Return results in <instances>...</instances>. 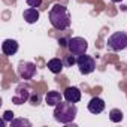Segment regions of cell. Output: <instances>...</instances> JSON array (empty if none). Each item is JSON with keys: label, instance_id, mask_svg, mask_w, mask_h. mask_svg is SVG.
Returning <instances> with one entry per match:
<instances>
[{"label": "cell", "instance_id": "1", "mask_svg": "<svg viewBox=\"0 0 127 127\" xmlns=\"http://www.w3.org/2000/svg\"><path fill=\"white\" fill-rule=\"evenodd\" d=\"M48 17H49L51 26L54 29H57V30H66V29L70 27V23H72L70 12H69V9L64 5H60V3L54 5L49 9Z\"/></svg>", "mask_w": 127, "mask_h": 127}, {"label": "cell", "instance_id": "2", "mask_svg": "<svg viewBox=\"0 0 127 127\" xmlns=\"http://www.w3.org/2000/svg\"><path fill=\"white\" fill-rule=\"evenodd\" d=\"M78 114V108L75 103L70 102H60L57 106H54V118L55 121L61 123V124H70L75 121Z\"/></svg>", "mask_w": 127, "mask_h": 127}, {"label": "cell", "instance_id": "3", "mask_svg": "<svg viewBox=\"0 0 127 127\" xmlns=\"http://www.w3.org/2000/svg\"><path fill=\"white\" fill-rule=\"evenodd\" d=\"M106 46L111 51H115V52L126 49L127 48V33L126 32H115V33H112L108 37Z\"/></svg>", "mask_w": 127, "mask_h": 127}, {"label": "cell", "instance_id": "4", "mask_svg": "<svg viewBox=\"0 0 127 127\" xmlns=\"http://www.w3.org/2000/svg\"><path fill=\"white\" fill-rule=\"evenodd\" d=\"M76 64H78L79 72H81L82 75H90V73L94 72V69H96V60H94L91 55L82 54V55H78Z\"/></svg>", "mask_w": 127, "mask_h": 127}, {"label": "cell", "instance_id": "5", "mask_svg": "<svg viewBox=\"0 0 127 127\" xmlns=\"http://www.w3.org/2000/svg\"><path fill=\"white\" fill-rule=\"evenodd\" d=\"M67 49L73 55H82L88 49V43L84 37H70L67 42Z\"/></svg>", "mask_w": 127, "mask_h": 127}, {"label": "cell", "instance_id": "6", "mask_svg": "<svg viewBox=\"0 0 127 127\" xmlns=\"http://www.w3.org/2000/svg\"><path fill=\"white\" fill-rule=\"evenodd\" d=\"M30 94H32V90L27 84H18L17 85V90H15V94L12 96V103L15 105H23L26 103L29 99H30Z\"/></svg>", "mask_w": 127, "mask_h": 127}, {"label": "cell", "instance_id": "7", "mask_svg": "<svg viewBox=\"0 0 127 127\" xmlns=\"http://www.w3.org/2000/svg\"><path fill=\"white\" fill-rule=\"evenodd\" d=\"M17 72H18L21 79H32L36 75L37 69H36V64L32 61H20Z\"/></svg>", "mask_w": 127, "mask_h": 127}, {"label": "cell", "instance_id": "8", "mask_svg": "<svg viewBox=\"0 0 127 127\" xmlns=\"http://www.w3.org/2000/svg\"><path fill=\"white\" fill-rule=\"evenodd\" d=\"M63 97L70 103H78L81 100V91L78 87H67L64 90V93H63Z\"/></svg>", "mask_w": 127, "mask_h": 127}, {"label": "cell", "instance_id": "9", "mask_svg": "<svg viewBox=\"0 0 127 127\" xmlns=\"http://www.w3.org/2000/svg\"><path fill=\"white\" fill-rule=\"evenodd\" d=\"M87 108H88V111H90L91 114L97 115V114L103 112V109H105V100L96 96V97H93V99H91V100L88 102Z\"/></svg>", "mask_w": 127, "mask_h": 127}, {"label": "cell", "instance_id": "10", "mask_svg": "<svg viewBox=\"0 0 127 127\" xmlns=\"http://www.w3.org/2000/svg\"><path fill=\"white\" fill-rule=\"evenodd\" d=\"M17 51H18V42L15 39H6V40H3V43H2V52L5 55L11 57V55L17 54Z\"/></svg>", "mask_w": 127, "mask_h": 127}, {"label": "cell", "instance_id": "11", "mask_svg": "<svg viewBox=\"0 0 127 127\" xmlns=\"http://www.w3.org/2000/svg\"><path fill=\"white\" fill-rule=\"evenodd\" d=\"M48 69H49V72H52L54 75H58V73H61L63 72V69H64V61L63 60H60V58H51L49 61H48Z\"/></svg>", "mask_w": 127, "mask_h": 127}, {"label": "cell", "instance_id": "12", "mask_svg": "<svg viewBox=\"0 0 127 127\" xmlns=\"http://www.w3.org/2000/svg\"><path fill=\"white\" fill-rule=\"evenodd\" d=\"M23 17H24L26 23H29V24H34V23L39 21V17H40V15H39L37 8H27V9L24 11Z\"/></svg>", "mask_w": 127, "mask_h": 127}, {"label": "cell", "instance_id": "13", "mask_svg": "<svg viewBox=\"0 0 127 127\" xmlns=\"http://www.w3.org/2000/svg\"><path fill=\"white\" fill-rule=\"evenodd\" d=\"M45 102L48 106H57L60 102H63V96L58 91H48L45 96Z\"/></svg>", "mask_w": 127, "mask_h": 127}, {"label": "cell", "instance_id": "14", "mask_svg": "<svg viewBox=\"0 0 127 127\" xmlns=\"http://www.w3.org/2000/svg\"><path fill=\"white\" fill-rule=\"evenodd\" d=\"M123 118H124L123 111H120V109H117V108H114V109L109 111V120H111L112 123H121Z\"/></svg>", "mask_w": 127, "mask_h": 127}, {"label": "cell", "instance_id": "15", "mask_svg": "<svg viewBox=\"0 0 127 127\" xmlns=\"http://www.w3.org/2000/svg\"><path fill=\"white\" fill-rule=\"evenodd\" d=\"M9 124H11V127H17V126H27V127H30L32 126V123L29 120H26V118H14Z\"/></svg>", "mask_w": 127, "mask_h": 127}, {"label": "cell", "instance_id": "16", "mask_svg": "<svg viewBox=\"0 0 127 127\" xmlns=\"http://www.w3.org/2000/svg\"><path fill=\"white\" fill-rule=\"evenodd\" d=\"M14 120V112L12 111H5V114H3V123L6 124V123H11Z\"/></svg>", "mask_w": 127, "mask_h": 127}, {"label": "cell", "instance_id": "17", "mask_svg": "<svg viewBox=\"0 0 127 127\" xmlns=\"http://www.w3.org/2000/svg\"><path fill=\"white\" fill-rule=\"evenodd\" d=\"M30 8H39L42 5V0H26Z\"/></svg>", "mask_w": 127, "mask_h": 127}, {"label": "cell", "instance_id": "18", "mask_svg": "<svg viewBox=\"0 0 127 127\" xmlns=\"http://www.w3.org/2000/svg\"><path fill=\"white\" fill-rule=\"evenodd\" d=\"M75 63H76V60H75V57L72 54V55H67V58L64 60V66H73Z\"/></svg>", "mask_w": 127, "mask_h": 127}, {"label": "cell", "instance_id": "19", "mask_svg": "<svg viewBox=\"0 0 127 127\" xmlns=\"http://www.w3.org/2000/svg\"><path fill=\"white\" fill-rule=\"evenodd\" d=\"M67 42H69V39H66V37L58 39V43H60V46H64V48H67Z\"/></svg>", "mask_w": 127, "mask_h": 127}, {"label": "cell", "instance_id": "20", "mask_svg": "<svg viewBox=\"0 0 127 127\" xmlns=\"http://www.w3.org/2000/svg\"><path fill=\"white\" fill-rule=\"evenodd\" d=\"M37 103H39V96L32 97V105H37Z\"/></svg>", "mask_w": 127, "mask_h": 127}, {"label": "cell", "instance_id": "21", "mask_svg": "<svg viewBox=\"0 0 127 127\" xmlns=\"http://www.w3.org/2000/svg\"><path fill=\"white\" fill-rule=\"evenodd\" d=\"M112 3H120V2H123V0H111Z\"/></svg>", "mask_w": 127, "mask_h": 127}]
</instances>
